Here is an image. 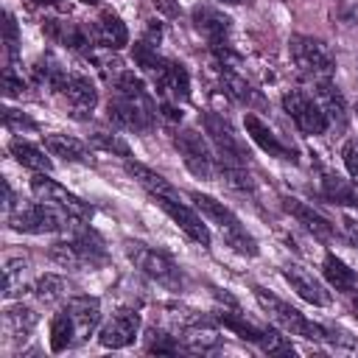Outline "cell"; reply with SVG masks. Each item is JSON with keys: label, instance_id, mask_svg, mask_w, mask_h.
I'll list each match as a JSON object with an SVG mask.
<instances>
[{"label": "cell", "instance_id": "1", "mask_svg": "<svg viewBox=\"0 0 358 358\" xmlns=\"http://www.w3.org/2000/svg\"><path fill=\"white\" fill-rule=\"evenodd\" d=\"M159 106L154 103V98L145 90V81L140 76H134L131 70H126L117 81H115V95L106 103V117L117 126V129H129V131H148L157 123Z\"/></svg>", "mask_w": 358, "mask_h": 358}, {"label": "cell", "instance_id": "2", "mask_svg": "<svg viewBox=\"0 0 358 358\" xmlns=\"http://www.w3.org/2000/svg\"><path fill=\"white\" fill-rule=\"evenodd\" d=\"M190 199H193L196 210H199L210 224H215V227L221 229L224 241H227L238 255H249V257L257 255V243H255V238L243 229L241 218H238L224 201H218V199H213V196H207V193H199V190H193Z\"/></svg>", "mask_w": 358, "mask_h": 358}, {"label": "cell", "instance_id": "3", "mask_svg": "<svg viewBox=\"0 0 358 358\" xmlns=\"http://www.w3.org/2000/svg\"><path fill=\"white\" fill-rule=\"evenodd\" d=\"M8 227L17 229V232H31V235H45V232H62L64 227L70 224H81L76 218H70L67 213H62L59 207L53 204H45V201H17L8 213Z\"/></svg>", "mask_w": 358, "mask_h": 358}, {"label": "cell", "instance_id": "4", "mask_svg": "<svg viewBox=\"0 0 358 358\" xmlns=\"http://www.w3.org/2000/svg\"><path fill=\"white\" fill-rule=\"evenodd\" d=\"M255 299H257V305L268 313V319H271V322H277L285 333H291V336H302V338H313V341L333 338L327 327H322V324H316V322L305 319L296 308H291L288 302H282L280 296H274L271 291H266V288H260V285L255 288Z\"/></svg>", "mask_w": 358, "mask_h": 358}, {"label": "cell", "instance_id": "5", "mask_svg": "<svg viewBox=\"0 0 358 358\" xmlns=\"http://www.w3.org/2000/svg\"><path fill=\"white\" fill-rule=\"evenodd\" d=\"M288 53H291V62L299 70V76H305L310 81L330 78L333 70H336V56L322 39L296 34V36L288 39Z\"/></svg>", "mask_w": 358, "mask_h": 358}, {"label": "cell", "instance_id": "6", "mask_svg": "<svg viewBox=\"0 0 358 358\" xmlns=\"http://www.w3.org/2000/svg\"><path fill=\"white\" fill-rule=\"evenodd\" d=\"M126 257L134 268H140L154 282H159L165 288H173V291L182 288V271H179L176 260L168 252L154 249V246L140 243V241H126Z\"/></svg>", "mask_w": 358, "mask_h": 358}, {"label": "cell", "instance_id": "7", "mask_svg": "<svg viewBox=\"0 0 358 358\" xmlns=\"http://www.w3.org/2000/svg\"><path fill=\"white\" fill-rule=\"evenodd\" d=\"M204 123V131L215 148V157H218V165H249V151L246 145L241 143V137L235 134V129L229 126V120L218 112H204L201 117Z\"/></svg>", "mask_w": 358, "mask_h": 358}, {"label": "cell", "instance_id": "8", "mask_svg": "<svg viewBox=\"0 0 358 358\" xmlns=\"http://www.w3.org/2000/svg\"><path fill=\"white\" fill-rule=\"evenodd\" d=\"M173 145L182 157V162L187 165V171L199 179H213L218 173V157L210 151L207 140L196 131V129H179L173 134Z\"/></svg>", "mask_w": 358, "mask_h": 358}, {"label": "cell", "instance_id": "9", "mask_svg": "<svg viewBox=\"0 0 358 358\" xmlns=\"http://www.w3.org/2000/svg\"><path fill=\"white\" fill-rule=\"evenodd\" d=\"M282 109L288 112V117L296 123V129H299L302 134L316 137V134H324L327 126H330V120H327V115L322 112L319 101H316L313 95H308L305 90H291V92H285V95H282Z\"/></svg>", "mask_w": 358, "mask_h": 358}, {"label": "cell", "instance_id": "10", "mask_svg": "<svg viewBox=\"0 0 358 358\" xmlns=\"http://www.w3.org/2000/svg\"><path fill=\"white\" fill-rule=\"evenodd\" d=\"M31 193H34L39 201H45V204L59 207L62 213H67V215L76 218V221H90V218H92V207H90L87 201H81L76 193H70V190L62 187L59 182L48 179L45 173H36V176L31 179Z\"/></svg>", "mask_w": 358, "mask_h": 358}, {"label": "cell", "instance_id": "11", "mask_svg": "<svg viewBox=\"0 0 358 358\" xmlns=\"http://www.w3.org/2000/svg\"><path fill=\"white\" fill-rule=\"evenodd\" d=\"M151 199H154V204H157L190 241H196V243H201V246H210V241H213L210 227L201 221V215H199L193 207H187L182 199H171V196H151Z\"/></svg>", "mask_w": 358, "mask_h": 358}, {"label": "cell", "instance_id": "12", "mask_svg": "<svg viewBox=\"0 0 358 358\" xmlns=\"http://www.w3.org/2000/svg\"><path fill=\"white\" fill-rule=\"evenodd\" d=\"M243 126H246V134L252 137V143L260 145L268 157H277V159H285V162H296V148L288 145V143H282L280 134L268 123H263L255 112H246Z\"/></svg>", "mask_w": 358, "mask_h": 358}, {"label": "cell", "instance_id": "13", "mask_svg": "<svg viewBox=\"0 0 358 358\" xmlns=\"http://www.w3.org/2000/svg\"><path fill=\"white\" fill-rule=\"evenodd\" d=\"M137 333H140V316H137V310L123 308V310H117V313L101 327L98 341H101V347H106V350H123V347H129V344L137 338Z\"/></svg>", "mask_w": 358, "mask_h": 358}, {"label": "cell", "instance_id": "14", "mask_svg": "<svg viewBox=\"0 0 358 358\" xmlns=\"http://www.w3.org/2000/svg\"><path fill=\"white\" fill-rule=\"evenodd\" d=\"M190 20H193V28L210 42V45H218V42H229V31H232V20L215 8V6H207V3H199L193 6L190 11Z\"/></svg>", "mask_w": 358, "mask_h": 358}, {"label": "cell", "instance_id": "15", "mask_svg": "<svg viewBox=\"0 0 358 358\" xmlns=\"http://www.w3.org/2000/svg\"><path fill=\"white\" fill-rule=\"evenodd\" d=\"M151 81H154L159 98L168 101V103H182L190 95V76H187V70H185L182 62H168L165 59L162 70Z\"/></svg>", "mask_w": 358, "mask_h": 358}, {"label": "cell", "instance_id": "16", "mask_svg": "<svg viewBox=\"0 0 358 358\" xmlns=\"http://www.w3.org/2000/svg\"><path fill=\"white\" fill-rule=\"evenodd\" d=\"M282 277H285V282L291 285V291H296L305 302H310V305H319V308H327L330 302H333V296H330V291L308 271V268H302V266H296V263H291V266H285L282 268Z\"/></svg>", "mask_w": 358, "mask_h": 358}, {"label": "cell", "instance_id": "17", "mask_svg": "<svg viewBox=\"0 0 358 358\" xmlns=\"http://www.w3.org/2000/svg\"><path fill=\"white\" fill-rule=\"evenodd\" d=\"M282 210H285L291 218H296V224H302L313 238H319V241H333L336 227H333L319 210H313L310 204H305V201H299V199H294V196H282Z\"/></svg>", "mask_w": 358, "mask_h": 358}, {"label": "cell", "instance_id": "18", "mask_svg": "<svg viewBox=\"0 0 358 358\" xmlns=\"http://www.w3.org/2000/svg\"><path fill=\"white\" fill-rule=\"evenodd\" d=\"M70 76H73V73H67V67H64L56 56H50V53L39 56V59L31 64V81H34L36 87H42V90H50V92H64Z\"/></svg>", "mask_w": 358, "mask_h": 358}, {"label": "cell", "instance_id": "19", "mask_svg": "<svg viewBox=\"0 0 358 358\" xmlns=\"http://www.w3.org/2000/svg\"><path fill=\"white\" fill-rule=\"evenodd\" d=\"M64 95H67V103H70V112L76 115V117H90L92 115V109L98 106V90H95V84L87 78V76H81V73H73L70 76V81H67V87H64Z\"/></svg>", "mask_w": 358, "mask_h": 358}, {"label": "cell", "instance_id": "20", "mask_svg": "<svg viewBox=\"0 0 358 358\" xmlns=\"http://www.w3.org/2000/svg\"><path fill=\"white\" fill-rule=\"evenodd\" d=\"M67 310L76 324V341L90 338L101 322V299L98 296H73L67 302Z\"/></svg>", "mask_w": 358, "mask_h": 358}, {"label": "cell", "instance_id": "21", "mask_svg": "<svg viewBox=\"0 0 358 358\" xmlns=\"http://www.w3.org/2000/svg\"><path fill=\"white\" fill-rule=\"evenodd\" d=\"M92 36H95V45L98 48H109V50H120L129 45V28L126 22L112 14V11H103L95 22H92Z\"/></svg>", "mask_w": 358, "mask_h": 358}, {"label": "cell", "instance_id": "22", "mask_svg": "<svg viewBox=\"0 0 358 358\" xmlns=\"http://www.w3.org/2000/svg\"><path fill=\"white\" fill-rule=\"evenodd\" d=\"M313 98L319 101L322 112L327 115L330 126H344L347 123V101L341 95V90L333 84V78H322V81H313Z\"/></svg>", "mask_w": 358, "mask_h": 358}, {"label": "cell", "instance_id": "23", "mask_svg": "<svg viewBox=\"0 0 358 358\" xmlns=\"http://www.w3.org/2000/svg\"><path fill=\"white\" fill-rule=\"evenodd\" d=\"M45 148L50 157H62L64 162H81V165L92 162L90 145L70 134H45Z\"/></svg>", "mask_w": 358, "mask_h": 358}, {"label": "cell", "instance_id": "24", "mask_svg": "<svg viewBox=\"0 0 358 358\" xmlns=\"http://www.w3.org/2000/svg\"><path fill=\"white\" fill-rule=\"evenodd\" d=\"M322 196L341 207H358V185L352 179H344L341 173L324 168L322 171Z\"/></svg>", "mask_w": 358, "mask_h": 358}, {"label": "cell", "instance_id": "25", "mask_svg": "<svg viewBox=\"0 0 358 358\" xmlns=\"http://www.w3.org/2000/svg\"><path fill=\"white\" fill-rule=\"evenodd\" d=\"M126 173L137 182V185H143L151 196H171V199H179V190L165 179V176H159L157 171H151V168H145L143 162H134V159H126Z\"/></svg>", "mask_w": 358, "mask_h": 358}, {"label": "cell", "instance_id": "26", "mask_svg": "<svg viewBox=\"0 0 358 358\" xmlns=\"http://www.w3.org/2000/svg\"><path fill=\"white\" fill-rule=\"evenodd\" d=\"M322 274H324L327 285L336 288V291H341V294H352V291L358 288V274H355L341 257H336L333 252L324 255V260H322Z\"/></svg>", "mask_w": 358, "mask_h": 358}, {"label": "cell", "instance_id": "27", "mask_svg": "<svg viewBox=\"0 0 358 358\" xmlns=\"http://www.w3.org/2000/svg\"><path fill=\"white\" fill-rule=\"evenodd\" d=\"M8 151H11V157H14L20 165H25V168H31V171H36V173H50V171H53L50 157H45L42 148L31 145V143L22 140V137H14V140L8 143Z\"/></svg>", "mask_w": 358, "mask_h": 358}, {"label": "cell", "instance_id": "28", "mask_svg": "<svg viewBox=\"0 0 358 358\" xmlns=\"http://www.w3.org/2000/svg\"><path fill=\"white\" fill-rule=\"evenodd\" d=\"M218 73H221V87H224V92H227L235 103H243V106L260 103V98H257L255 90L249 87V81H246L235 67H221V64H218Z\"/></svg>", "mask_w": 358, "mask_h": 358}, {"label": "cell", "instance_id": "29", "mask_svg": "<svg viewBox=\"0 0 358 358\" xmlns=\"http://www.w3.org/2000/svg\"><path fill=\"white\" fill-rule=\"evenodd\" d=\"M70 344H76V324H73L70 310L64 308L50 319V350L64 352Z\"/></svg>", "mask_w": 358, "mask_h": 358}, {"label": "cell", "instance_id": "30", "mask_svg": "<svg viewBox=\"0 0 358 358\" xmlns=\"http://www.w3.org/2000/svg\"><path fill=\"white\" fill-rule=\"evenodd\" d=\"M87 59L95 64V70L109 81V84H115L117 78H120V73L126 70L123 67V62L115 56V50H109V48H92L90 53H87Z\"/></svg>", "mask_w": 358, "mask_h": 358}, {"label": "cell", "instance_id": "31", "mask_svg": "<svg viewBox=\"0 0 358 358\" xmlns=\"http://www.w3.org/2000/svg\"><path fill=\"white\" fill-rule=\"evenodd\" d=\"M34 324H36V313L31 310V308H11V310H6V330L11 333V338L14 341H25L28 338V333L34 330Z\"/></svg>", "mask_w": 358, "mask_h": 358}, {"label": "cell", "instance_id": "32", "mask_svg": "<svg viewBox=\"0 0 358 358\" xmlns=\"http://www.w3.org/2000/svg\"><path fill=\"white\" fill-rule=\"evenodd\" d=\"M48 257H50L56 266H62V268H84L81 252H78V246H76V241H73V238L53 243V246H50V252H48Z\"/></svg>", "mask_w": 358, "mask_h": 358}, {"label": "cell", "instance_id": "33", "mask_svg": "<svg viewBox=\"0 0 358 358\" xmlns=\"http://www.w3.org/2000/svg\"><path fill=\"white\" fill-rule=\"evenodd\" d=\"M90 143H92L98 151H106V154H117V157H123V159H131V148H129V143H126L120 134L92 131V134H90Z\"/></svg>", "mask_w": 358, "mask_h": 358}, {"label": "cell", "instance_id": "34", "mask_svg": "<svg viewBox=\"0 0 358 358\" xmlns=\"http://www.w3.org/2000/svg\"><path fill=\"white\" fill-rule=\"evenodd\" d=\"M22 274H25V260L22 257H8L3 268V294L14 296L22 291Z\"/></svg>", "mask_w": 358, "mask_h": 358}, {"label": "cell", "instance_id": "35", "mask_svg": "<svg viewBox=\"0 0 358 358\" xmlns=\"http://www.w3.org/2000/svg\"><path fill=\"white\" fill-rule=\"evenodd\" d=\"M34 294H36V299H42L45 305H50V302H56V299L64 296V280L56 277V274H42V277L34 282Z\"/></svg>", "mask_w": 358, "mask_h": 358}, {"label": "cell", "instance_id": "36", "mask_svg": "<svg viewBox=\"0 0 358 358\" xmlns=\"http://www.w3.org/2000/svg\"><path fill=\"white\" fill-rule=\"evenodd\" d=\"M257 347H260L263 352H268V355H294V347H291L280 333H274V330H266L263 338L257 341Z\"/></svg>", "mask_w": 358, "mask_h": 358}, {"label": "cell", "instance_id": "37", "mask_svg": "<svg viewBox=\"0 0 358 358\" xmlns=\"http://www.w3.org/2000/svg\"><path fill=\"white\" fill-rule=\"evenodd\" d=\"M341 159H344V168L350 173V179L358 185V137L347 140L344 148H341Z\"/></svg>", "mask_w": 358, "mask_h": 358}, {"label": "cell", "instance_id": "38", "mask_svg": "<svg viewBox=\"0 0 358 358\" xmlns=\"http://www.w3.org/2000/svg\"><path fill=\"white\" fill-rule=\"evenodd\" d=\"M3 90H6V95H8V98L22 95V90H25V81H22V76L14 70V64H11V62L6 64V73H3Z\"/></svg>", "mask_w": 358, "mask_h": 358}, {"label": "cell", "instance_id": "39", "mask_svg": "<svg viewBox=\"0 0 358 358\" xmlns=\"http://www.w3.org/2000/svg\"><path fill=\"white\" fill-rule=\"evenodd\" d=\"M3 120H6L8 129H36V123L31 117H25L22 112H17V109H3Z\"/></svg>", "mask_w": 358, "mask_h": 358}, {"label": "cell", "instance_id": "40", "mask_svg": "<svg viewBox=\"0 0 358 358\" xmlns=\"http://www.w3.org/2000/svg\"><path fill=\"white\" fill-rule=\"evenodd\" d=\"M145 45H151V48H159V39H162V25L157 22V20H148V25H145V31H143V36H140Z\"/></svg>", "mask_w": 358, "mask_h": 358}, {"label": "cell", "instance_id": "41", "mask_svg": "<svg viewBox=\"0 0 358 358\" xmlns=\"http://www.w3.org/2000/svg\"><path fill=\"white\" fill-rule=\"evenodd\" d=\"M6 50H8V56L17 53V22L8 11H6Z\"/></svg>", "mask_w": 358, "mask_h": 358}, {"label": "cell", "instance_id": "42", "mask_svg": "<svg viewBox=\"0 0 358 358\" xmlns=\"http://www.w3.org/2000/svg\"><path fill=\"white\" fill-rule=\"evenodd\" d=\"M341 229H344V238L358 249V221L350 218V215H344V218H341Z\"/></svg>", "mask_w": 358, "mask_h": 358}, {"label": "cell", "instance_id": "43", "mask_svg": "<svg viewBox=\"0 0 358 358\" xmlns=\"http://www.w3.org/2000/svg\"><path fill=\"white\" fill-rule=\"evenodd\" d=\"M154 8L162 14V17H179V3L176 0H154Z\"/></svg>", "mask_w": 358, "mask_h": 358}, {"label": "cell", "instance_id": "44", "mask_svg": "<svg viewBox=\"0 0 358 358\" xmlns=\"http://www.w3.org/2000/svg\"><path fill=\"white\" fill-rule=\"evenodd\" d=\"M221 3H232V6H238V3H243V0H221Z\"/></svg>", "mask_w": 358, "mask_h": 358}, {"label": "cell", "instance_id": "45", "mask_svg": "<svg viewBox=\"0 0 358 358\" xmlns=\"http://www.w3.org/2000/svg\"><path fill=\"white\" fill-rule=\"evenodd\" d=\"M352 296H355V310H358V288L352 291Z\"/></svg>", "mask_w": 358, "mask_h": 358}, {"label": "cell", "instance_id": "46", "mask_svg": "<svg viewBox=\"0 0 358 358\" xmlns=\"http://www.w3.org/2000/svg\"><path fill=\"white\" fill-rule=\"evenodd\" d=\"M355 112H358V106H355Z\"/></svg>", "mask_w": 358, "mask_h": 358}]
</instances>
